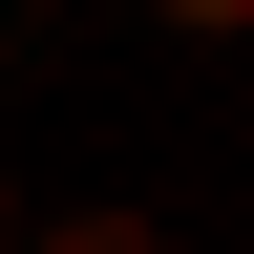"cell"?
I'll use <instances>...</instances> for the list:
<instances>
[{"label":"cell","instance_id":"6da1fadb","mask_svg":"<svg viewBox=\"0 0 254 254\" xmlns=\"http://www.w3.org/2000/svg\"><path fill=\"white\" fill-rule=\"evenodd\" d=\"M43 254H170V233H148V212H64Z\"/></svg>","mask_w":254,"mask_h":254}]
</instances>
